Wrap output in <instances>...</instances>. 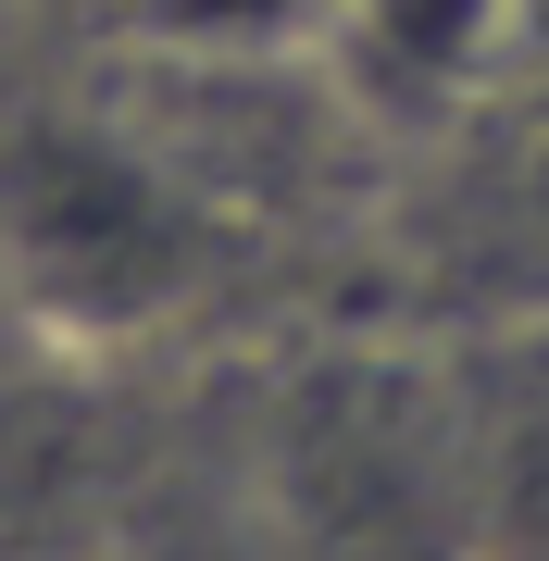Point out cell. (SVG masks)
<instances>
[{
  "label": "cell",
  "mask_w": 549,
  "mask_h": 561,
  "mask_svg": "<svg viewBox=\"0 0 549 561\" xmlns=\"http://www.w3.org/2000/svg\"><path fill=\"white\" fill-rule=\"evenodd\" d=\"M238 225L250 213L175 150V125L125 76H50L38 50L0 76V275L50 350H150L225 287Z\"/></svg>",
  "instance_id": "obj_1"
},
{
  "label": "cell",
  "mask_w": 549,
  "mask_h": 561,
  "mask_svg": "<svg viewBox=\"0 0 549 561\" xmlns=\"http://www.w3.org/2000/svg\"><path fill=\"white\" fill-rule=\"evenodd\" d=\"M312 62L350 101L449 113L512 62V0H312Z\"/></svg>",
  "instance_id": "obj_2"
},
{
  "label": "cell",
  "mask_w": 549,
  "mask_h": 561,
  "mask_svg": "<svg viewBox=\"0 0 549 561\" xmlns=\"http://www.w3.org/2000/svg\"><path fill=\"white\" fill-rule=\"evenodd\" d=\"M449 387H462V561H549V337H512Z\"/></svg>",
  "instance_id": "obj_3"
},
{
  "label": "cell",
  "mask_w": 549,
  "mask_h": 561,
  "mask_svg": "<svg viewBox=\"0 0 549 561\" xmlns=\"http://www.w3.org/2000/svg\"><path fill=\"white\" fill-rule=\"evenodd\" d=\"M50 337H38V312L13 300V275H0V375H25V362H38Z\"/></svg>",
  "instance_id": "obj_4"
},
{
  "label": "cell",
  "mask_w": 549,
  "mask_h": 561,
  "mask_svg": "<svg viewBox=\"0 0 549 561\" xmlns=\"http://www.w3.org/2000/svg\"><path fill=\"white\" fill-rule=\"evenodd\" d=\"M38 38H50V13H38V0H0V76H13Z\"/></svg>",
  "instance_id": "obj_5"
},
{
  "label": "cell",
  "mask_w": 549,
  "mask_h": 561,
  "mask_svg": "<svg viewBox=\"0 0 549 561\" xmlns=\"http://www.w3.org/2000/svg\"><path fill=\"white\" fill-rule=\"evenodd\" d=\"M512 62H549V0H512Z\"/></svg>",
  "instance_id": "obj_6"
}]
</instances>
